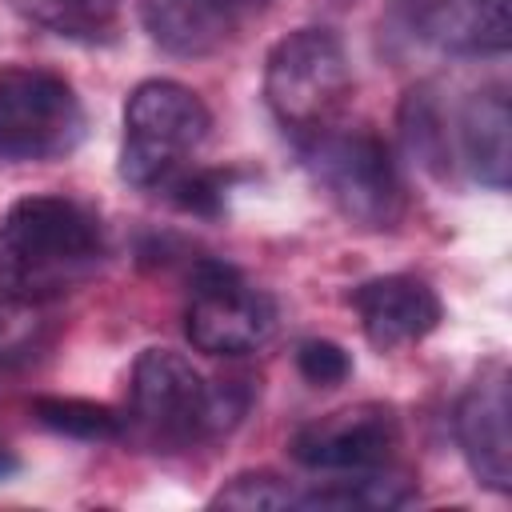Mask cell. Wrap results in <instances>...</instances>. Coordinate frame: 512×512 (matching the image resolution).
Returning <instances> with one entry per match:
<instances>
[{
  "label": "cell",
  "instance_id": "14",
  "mask_svg": "<svg viewBox=\"0 0 512 512\" xmlns=\"http://www.w3.org/2000/svg\"><path fill=\"white\" fill-rule=\"evenodd\" d=\"M400 140L408 148V156L428 168L432 176L448 180L452 172V132H448V120H444V108H440V96L432 84H416L404 92L400 100Z\"/></svg>",
  "mask_w": 512,
  "mask_h": 512
},
{
  "label": "cell",
  "instance_id": "18",
  "mask_svg": "<svg viewBox=\"0 0 512 512\" xmlns=\"http://www.w3.org/2000/svg\"><path fill=\"white\" fill-rule=\"evenodd\" d=\"M296 372L316 388H332V384H344L352 376V356L336 340L312 336L296 348Z\"/></svg>",
  "mask_w": 512,
  "mask_h": 512
},
{
  "label": "cell",
  "instance_id": "17",
  "mask_svg": "<svg viewBox=\"0 0 512 512\" xmlns=\"http://www.w3.org/2000/svg\"><path fill=\"white\" fill-rule=\"evenodd\" d=\"M212 508H292V484L276 472H240L212 496Z\"/></svg>",
  "mask_w": 512,
  "mask_h": 512
},
{
  "label": "cell",
  "instance_id": "12",
  "mask_svg": "<svg viewBox=\"0 0 512 512\" xmlns=\"http://www.w3.org/2000/svg\"><path fill=\"white\" fill-rule=\"evenodd\" d=\"M348 304L356 308L368 344L380 352L408 348V344L424 340L428 332H436L444 320V304H440L436 288L408 272L372 276V280L356 284L348 292Z\"/></svg>",
  "mask_w": 512,
  "mask_h": 512
},
{
  "label": "cell",
  "instance_id": "15",
  "mask_svg": "<svg viewBox=\"0 0 512 512\" xmlns=\"http://www.w3.org/2000/svg\"><path fill=\"white\" fill-rule=\"evenodd\" d=\"M24 20L68 36V40H104L116 28V0H8Z\"/></svg>",
  "mask_w": 512,
  "mask_h": 512
},
{
  "label": "cell",
  "instance_id": "2",
  "mask_svg": "<svg viewBox=\"0 0 512 512\" xmlns=\"http://www.w3.org/2000/svg\"><path fill=\"white\" fill-rule=\"evenodd\" d=\"M248 400L244 380L208 384L172 348H144L132 364L128 416L136 436L156 452H180L228 432L248 412Z\"/></svg>",
  "mask_w": 512,
  "mask_h": 512
},
{
  "label": "cell",
  "instance_id": "11",
  "mask_svg": "<svg viewBox=\"0 0 512 512\" xmlns=\"http://www.w3.org/2000/svg\"><path fill=\"white\" fill-rule=\"evenodd\" d=\"M272 0H148L144 28L148 36L180 60H204L232 48Z\"/></svg>",
  "mask_w": 512,
  "mask_h": 512
},
{
  "label": "cell",
  "instance_id": "7",
  "mask_svg": "<svg viewBox=\"0 0 512 512\" xmlns=\"http://www.w3.org/2000/svg\"><path fill=\"white\" fill-rule=\"evenodd\" d=\"M184 332L196 352L248 356L276 332V300L252 284L236 264L200 260L188 280Z\"/></svg>",
  "mask_w": 512,
  "mask_h": 512
},
{
  "label": "cell",
  "instance_id": "8",
  "mask_svg": "<svg viewBox=\"0 0 512 512\" xmlns=\"http://www.w3.org/2000/svg\"><path fill=\"white\" fill-rule=\"evenodd\" d=\"M388 40L440 56H504L512 44V0H388Z\"/></svg>",
  "mask_w": 512,
  "mask_h": 512
},
{
  "label": "cell",
  "instance_id": "10",
  "mask_svg": "<svg viewBox=\"0 0 512 512\" xmlns=\"http://www.w3.org/2000/svg\"><path fill=\"white\" fill-rule=\"evenodd\" d=\"M456 444L480 488L504 496L512 488V400L504 360L480 364L456 404Z\"/></svg>",
  "mask_w": 512,
  "mask_h": 512
},
{
  "label": "cell",
  "instance_id": "1",
  "mask_svg": "<svg viewBox=\"0 0 512 512\" xmlns=\"http://www.w3.org/2000/svg\"><path fill=\"white\" fill-rule=\"evenodd\" d=\"M104 260L100 220L68 196H24L0 216V300L48 304Z\"/></svg>",
  "mask_w": 512,
  "mask_h": 512
},
{
  "label": "cell",
  "instance_id": "3",
  "mask_svg": "<svg viewBox=\"0 0 512 512\" xmlns=\"http://www.w3.org/2000/svg\"><path fill=\"white\" fill-rule=\"evenodd\" d=\"M296 148L320 192L348 224L388 232L404 220V180L380 132L332 124L308 140H296Z\"/></svg>",
  "mask_w": 512,
  "mask_h": 512
},
{
  "label": "cell",
  "instance_id": "20",
  "mask_svg": "<svg viewBox=\"0 0 512 512\" xmlns=\"http://www.w3.org/2000/svg\"><path fill=\"white\" fill-rule=\"evenodd\" d=\"M16 472H20V460L0 444V480H8V476H16Z\"/></svg>",
  "mask_w": 512,
  "mask_h": 512
},
{
  "label": "cell",
  "instance_id": "19",
  "mask_svg": "<svg viewBox=\"0 0 512 512\" xmlns=\"http://www.w3.org/2000/svg\"><path fill=\"white\" fill-rule=\"evenodd\" d=\"M168 200L184 212H196V216H216L220 204H224V176L220 172H208V168H184L168 188Z\"/></svg>",
  "mask_w": 512,
  "mask_h": 512
},
{
  "label": "cell",
  "instance_id": "4",
  "mask_svg": "<svg viewBox=\"0 0 512 512\" xmlns=\"http://www.w3.org/2000/svg\"><path fill=\"white\" fill-rule=\"evenodd\" d=\"M212 112L180 80H144L124 104L120 176L140 192H164L208 140Z\"/></svg>",
  "mask_w": 512,
  "mask_h": 512
},
{
  "label": "cell",
  "instance_id": "16",
  "mask_svg": "<svg viewBox=\"0 0 512 512\" xmlns=\"http://www.w3.org/2000/svg\"><path fill=\"white\" fill-rule=\"evenodd\" d=\"M32 416L72 440H120L124 436V416H116L108 404L80 400V396H36Z\"/></svg>",
  "mask_w": 512,
  "mask_h": 512
},
{
  "label": "cell",
  "instance_id": "6",
  "mask_svg": "<svg viewBox=\"0 0 512 512\" xmlns=\"http://www.w3.org/2000/svg\"><path fill=\"white\" fill-rule=\"evenodd\" d=\"M84 140L76 88L40 64L0 68V160H60Z\"/></svg>",
  "mask_w": 512,
  "mask_h": 512
},
{
  "label": "cell",
  "instance_id": "5",
  "mask_svg": "<svg viewBox=\"0 0 512 512\" xmlns=\"http://www.w3.org/2000/svg\"><path fill=\"white\" fill-rule=\"evenodd\" d=\"M352 96V68L332 28H296L272 44L264 60V100L296 140L332 124Z\"/></svg>",
  "mask_w": 512,
  "mask_h": 512
},
{
  "label": "cell",
  "instance_id": "13",
  "mask_svg": "<svg viewBox=\"0 0 512 512\" xmlns=\"http://www.w3.org/2000/svg\"><path fill=\"white\" fill-rule=\"evenodd\" d=\"M460 164L468 176L492 192L508 188L512 176V108H508V88L504 84H484L468 92V100L456 112V132Z\"/></svg>",
  "mask_w": 512,
  "mask_h": 512
},
{
  "label": "cell",
  "instance_id": "9",
  "mask_svg": "<svg viewBox=\"0 0 512 512\" xmlns=\"http://www.w3.org/2000/svg\"><path fill=\"white\" fill-rule=\"evenodd\" d=\"M400 448V416L388 404L364 400L328 412L292 432L288 456L308 472H372Z\"/></svg>",
  "mask_w": 512,
  "mask_h": 512
}]
</instances>
